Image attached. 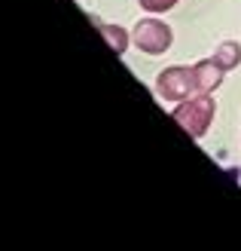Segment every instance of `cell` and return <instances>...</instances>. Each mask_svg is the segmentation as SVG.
Wrapping results in <instances>:
<instances>
[{
    "mask_svg": "<svg viewBox=\"0 0 241 251\" xmlns=\"http://www.w3.org/2000/svg\"><path fill=\"white\" fill-rule=\"evenodd\" d=\"M174 120L193 138H201L208 132L211 120H214V98L208 92H198L193 98H186V101H180V107H174Z\"/></svg>",
    "mask_w": 241,
    "mask_h": 251,
    "instance_id": "cell-1",
    "label": "cell"
},
{
    "mask_svg": "<svg viewBox=\"0 0 241 251\" xmlns=\"http://www.w3.org/2000/svg\"><path fill=\"white\" fill-rule=\"evenodd\" d=\"M156 92L165 101H186L196 92V74L193 68H168L159 74L156 80Z\"/></svg>",
    "mask_w": 241,
    "mask_h": 251,
    "instance_id": "cell-2",
    "label": "cell"
},
{
    "mask_svg": "<svg viewBox=\"0 0 241 251\" xmlns=\"http://www.w3.org/2000/svg\"><path fill=\"white\" fill-rule=\"evenodd\" d=\"M134 46L147 55H162L171 46V28L159 19H141L134 25Z\"/></svg>",
    "mask_w": 241,
    "mask_h": 251,
    "instance_id": "cell-3",
    "label": "cell"
},
{
    "mask_svg": "<svg viewBox=\"0 0 241 251\" xmlns=\"http://www.w3.org/2000/svg\"><path fill=\"white\" fill-rule=\"evenodd\" d=\"M193 74H196V92H208L211 95L220 86L226 68L217 58H205V61H198V65H193Z\"/></svg>",
    "mask_w": 241,
    "mask_h": 251,
    "instance_id": "cell-4",
    "label": "cell"
},
{
    "mask_svg": "<svg viewBox=\"0 0 241 251\" xmlns=\"http://www.w3.org/2000/svg\"><path fill=\"white\" fill-rule=\"evenodd\" d=\"M95 28L104 34V40L113 46V52H116V55H122L125 49H129V37L131 34L125 31V28H119V25H104V22H98V19H95Z\"/></svg>",
    "mask_w": 241,
    "mask_h": 251,
    "instance_id": "cell-5",
    "label": "cell"
},
{
    "mask_svg": "<svg viewBox=\"0 0 241 251\" xmlns=\"http://www.w3.org/2000/svg\"><path fill=\"white\" fill-rule=\"evenodd\" d=\"M214 58H217L220 65L229 71V68H235L238 61H241V49H238V43H232V40H229V43H223V46L217 49V55H214Z\"/></svg>",
    "mask_w": 241,
    "mask_h": 251,
    "instance_id": "cell-6",
    "label": "cell"
},
{
    "mask_svg": "<svg viewBox=\"0 0 241 251\" xmlns=\"http://www.w3.org/2000/svg\"><path fill=\"white\" fill-rule=\"evenodd\" d=\"M137 3L147 12H168L171 6H177V0H137Z\"/></svg>",
    "mask_w": 241,
    "mask_h": 251,
    "instance_id": "cell-7",
    "label": "cell"
}]
</instances>
